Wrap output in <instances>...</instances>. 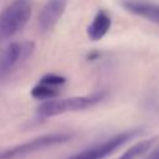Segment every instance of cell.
Instances as JSON below:
<instances>
[{
	"instance_id": "obj_1",
	"label": "cell",
	"mask_w": 159,
	"mask_h": 159,
	"mask_svg": "<svg viewBox=\"0 0 159 159\" xmlns=\"http://www.w3.org/2000/svg\"><path fill=\"white\" fill-rule=\"evenodd\" d=\"M106 97L104 91L93 92L86 96H77V97H68L62 99H51L45 101L37 108V116L41 118H50L67 112H76L91 108L99 102H102Z\"/></svg>"
},
{
	"instance_id": "obj_2",
	"label": "cell",
	"mask_w": 159,
	"mask_h": 159,
	"mask_svg": "<svg viewBox=\"0 0 159 159\" xmlns=\"http://www.w3.org/2000/svg\"><path fill=\"white\" fill-rule=\"evenodd\" d=\"M32 12L30 0H12L0 12V41L20 32L29 22Z\"/></svg>"
},
{
	"instance_id": "obj_3",
	"label": "cell",
	"mask_w": 159,
	"mask_h": 159,
	"mask_svg": "<svg viewBox=\"0 0 159 159\" xmlns=\"http://www.w3.org/2000/svg\"><path fill=\"white\" fill-rule=\"evenodd\" d=\"M72 134L70 133H48L43 135H39L34 139H30L27 142H24L21 144L6 148L4 150H0V159H20L26 155H30L32 153L40 152L46 148H51L55 145L63 144L72 139Z\"/></svg>"
},
{
	"instance_id": "obj_4",
	"label": "cell",
	"mask_w": 159,
	"mask_h": 159,
	"mask_svg": "<svg viewBox=\"0 0 159 159\" xmlns=\"http://www.w3.org/2000/svg\"><path fill=\"white\" fill-rule=\"evenodd\" d=\"M140 132H142V129H139V128L124 130V132L118 133L106 140L92 144V145L72 154L71 157H68L66 159H103V158L108 157L109 154H112L113 152H116L117 149H119L123 144L132 140Z\"/></svg>"
},
{
	"instance_id": "obj_5",
	"label": "cell",
	"mask_w": 159,
	"mask_h": 159,
	"mask_svg": "<svg viewBox=\"0 0 159 159\" xmlns=\"http://www.w3.org/2000/svg\"><path fill=\"white\" fill-rule=\"evenodd\" d=\"M34 42H12L10 43L0 56V77L12 72L15 67L25 62L34 52Z\"/></svg>"
},
{
	"instance_id": "obj_6",
	"label": "cell",
	"mask_w": 159,
	"mask_h": 159,
	"mask_svg": "<svg viewBox=\"0 0 159 159\" xmlns=\"http://www.w3.org/2000/svg\"><path fill=\"white\" fill-rule=\"evenodd\" d=\"M66 78L57 73H46L40 81L31 88V97L41 101L55 99L61 92V88L65 86Z\"/></svg>"
},
{
	"instance_id": "obj_7",
	"label": "cell",
	"mask_w": 159,
	"mask_h": 159,
	"mask_svg": "<svg viewBox=\"0 0 159 159\" xmlns=\"http://www.w3.org/2000/svg\"><path fill=\"white\" fill-rule=\"evenodd\" d=\"M67 5V0H48L39 14V27L42 32L52 30L61 19Z\"/></svg>"
},
{
	"instance_id": "obj_8",
	"label": "cell",
	"mask_w": 159,
	"mask_h": 159,
	"mask_svg": "<svg viewBox=\"0 0 159 159\" xmlns=\"http://www.w3.org/2000/svg\"><path fill=\"white\" fill-rule=\"evenodd\" d=\"M120 4L128 12L159 25V4L139 0H123Z\"/></svg>"
},
{
	"instance_id": "obj_9",
	"label": "cell",
	"mask_w": 159,
	"mask_h": 159,
	"mask_svg": "<svg viewBox=\"0 0 159 159\" xmlns=\"http://www.w3.org/2000/svg\"><path fill=\"white\" fill-rule=\"evenodd\" d=\"M111 25L112 20L108 12L106 10H98L87 27V35L92 41H98L108 34Z\"/></svg>"
},
{
	"instance_id": "obj_10",
	"label": "cell",
	"mask_w": 159,
	"mask_h": 159,
	"mask_svg": "<svg viewBox=\"0 0 159 159\" xmlns=\"http://www.w3.org/2000/svg\"><path fill=\"white\" fill-rule=\"evenodd\" d=\"M154 142H155L154 138L138 142V143H135L134 145H132L130 148H128L118 159H135L137 157H139V155H142L143 153H145V152L152 147V144H153Z\"/></svg>"
},
{
	"instance_id": "obj_11",
	"label": "cell",
	"mask_w": 159,
	"mask_h": 159,
	"mask_svg": "<svg viewBox=\"0 0 159 159\" xmlns=\"http://www.w3.org/2000/svg\"><path fill=\"white\" fill-rule=\"evenodd\" d=\"M144 159H159V145H158L150 154H148Z\"/></svg>"
}]
</instances>
